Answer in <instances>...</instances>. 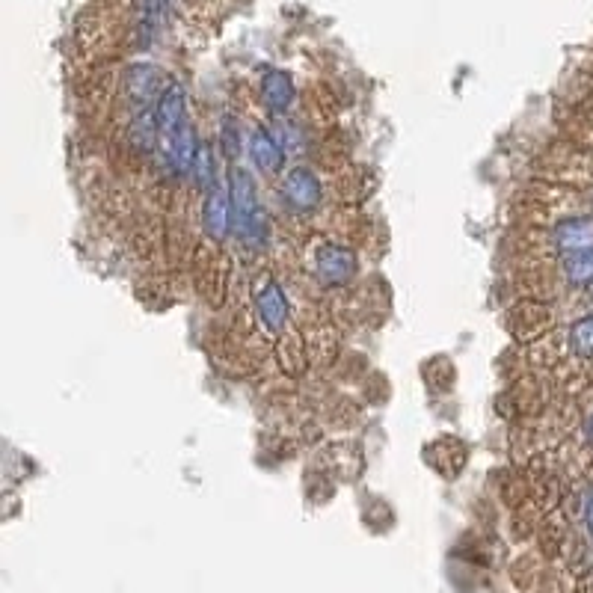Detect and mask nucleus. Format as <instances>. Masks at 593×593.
I'll use <instances>...</instances> for the list:
<instances>
[{"label": "nucleus", "instance_id": "obj_1", "mask_svg": "<svg viewBox=\"0 0 593 593\" xmlns=\"http://www.w3.org/2000/svg\"><path fill=\"white\" fill-rule=\"evenodd\" d=\"M229 196H232V220H235V235L241 238L244 247L264 250L270 238V226L264 217V208L258 202L253 172L244 167L229 170Z\"/></svg>", "mask_w": 593, "mask_h": 593}, {"label": "nucleus", "instance_id": "obj_2", "mask_svg": "<svg viewBox=\"0 0 593 593\" xmlns=\"http://www.w3.org/2000/svg\"><path fill=\"white\" fill-rule=\"evenodd\" d=\"M279 193H282V202L294 211V214H309L321 205V178L309 167H294V170L285 172L282 184H279Z\"/></svg>", "mask_w": 593, "mask_h": 593}, {"label": "nucleus", "instance_id": "obj_3", "mask_svg": "<svg viewBox=\"0 0 593 593\" xmlns=\"http://www.w3.org/2000/svg\"><path fill=\"white\" fill-rule=\"evenodd\" d=\"M255 315L258 321L270 330V333H282L288 327V315H291V303L282 291V285L276 279H261L253 291Z\"/></svg>", "mask_w": 593, "mask_h": 593}, {"label": "nucleus", "instance_id": "obj_4", "mask_svg": "<svg viewBox=\"0 0 593 593\" xmlns=\"http://www.w3.org/2000/svg\"><path fill=\"white\" fill-rule=\"evenodd\" d=\"M356 264L359 258L350 247H339V244H327L321 247L315 255V270H318V279L330 288H339L347 285L353 276H356Z\"/></svg>", "mask_w": 593, "mask_h": 593}, {"label": "nucleus", "instance_id": "obj_5", "mask_svg": "<svg viewBox=\"0 0 593 593\" xmlns=\"http://www.w3.org/2000/svg\"><path fill=\"white\" fill-rule=\"evenodd\" d=\"M202 229L214 241H226V235L235 232L229 187H214L211 193H205V202H202Z\"/></svg>", "mask_w": 593, "mask_h": 593}, {"label": "nucleus", "instance_id": "obj_6", "mask_svg": "<svg viewBox=\"0 0 593 593\" xmlns=\"http://www.w3.org/2000/svg\"><path fill=\"white\" fill-rule=\"evenodd\" d=\"M155 116H158V125H161V134L170 137L172 131H178L184 122H187V92L178 81H167L164 92L158 95L155 101Z\"/></svg>", "mask_w": 593, "mask_h": 593}, {"label": "nucleus", "instance_id": "obj_7", "mask_svg": "<svg viewBox=\"0 0 593 593\" xmlns=\"http://www.w3.org/2000/svg\"><path fill=\"white\" fill-rule=\"evenodd\" d=\"M199 137H196V128L190 122H184L178 131H172L167 137V161H170V170L175 175H190L193 164H196V155H199Z\"/></svg>", "mask_w": 593, "mask_h": 593}, {"label": "nucleus", "instance_id": "obj_8", "mask_svg": "<svg viewBox=\"0 0 593 593\" xmlns=\"http://www.w3.org/2000/svg\"><path fill=\"white\" fill-rule=\"evenodd\" d=\"M552 241L561 253L593 250V217H567L552 229Z\"/></svg>", "mask_w": 593, "mask_h": 593}, {"label": "nucleus", "instance_id": "obj_9", "mask_svg": "<svg viewBox=\"0 0 593 593\" xmlns=\"http://www.w3.org/2000/svg\"><path fill=\"white\" fill-rule=\"evenodd\" d=\"M250 161H253V167L258 172H264V175H276V172H282L285 167V149L279 146V140L270 134V131H253V137H250Z\"/></svg>", "mask_w": 593, "mask_h": 593}, {"label": "nucleus", "instance_id": "obj_10", "mask_svg": "<svg viewBox=\"0 0 593 593\" xmlns=\"http://www.w3.org/2000/svg\"><path fill=\"white\" fill-rule=\"evenodd\" d=\"M294 95L297 92H294V81H291L288 72H282V69L264 72V78H261V101H264V107L270 113H276V116L288 113V107L294 104Z\"/></svg>", "mask_w": 593, "mask_h": 593}, {"label": "nucleus", "instance_id": "obj_11", "mask_svg": "<svg viewBox=\"0 0 593 593\" xmlns=\"http://www.w3.org/2000/svg\"><path fill=\"white\" fill-rule=\"evenodd\" d=\"M164 86L167 84H164V78H161V72L155 66H134V69H128V78H125L128 98L134 104H143V110H146V104L158 101Z\"/></svg>", "mask_w": 593, "mask_h": 593}, {"label": "nucleus", "instance_id": "obj_12", "mask_svg": "<svg viewBox=\"0 0 593 593\" xmlns=\"http://www.w3.org/2000/svg\"><path fill=\"white\" fill-rule=\"evenodd\" d=\"M158 137H161L158 116H155V110L146 107L143 113L134 116V122H131V128H128V143H131L137 152L152 155V152L158 149Z\"/></svg>", "mask_w": 593, "mask_h": 593}, {"label": "nucleus", "instance_id": "obj_13", "mask_svg": "<svg viewBox=\"0 0 593 593\" xmlns=\"http://www.w3.org/2000/svg\"><path fill=\"white\" fill-rule=\"evenodd\" d=\"M561 273L570 285L576 288H591L593 285V250L582 253H567L561 258Z\"/></svg>", "mask_w": 593, "mask_h": 593}, {"label": "nucleus", "instance_id": "obj_14", "mask_svg": "<svg viewBox=\"0 0 593 593\" xmlns=\"http://www.w3.org/2000/svg\"><path fill=\"white\" fill-rule=\"evenodd\" d=\"M193 181H196V187L199 190H205V193H211L214 187H220L217 184V158H214V149L211 146H199V155H196V164H193Z\"/></svg>", "mask_w": 593, "mask_h": 593}, {"label": "nucleus", "instance_id": "obj_15", "mask_svg": "<svg viewBox=\"0 0 593 593\" xmlns=\"http://www.w3.org/2000/svg\"><path fill=\"white\" fill-rule=\"evenodd\" d=\"M167 9H170V0H143V24H140L143 42H152L161 33L167 21Z\"/></svg>", "mask_w": 593, "mask_h": 593}, {"label": "nucleus", "instance_id": "obj_16", "mask_svg": "<svg viewBox=\"0 0 593 593\" xmlns=\"http://www.w3.org/2000/svg\"><path fill=\"white\" fill-rule=\"evenodd\" d=\"M570 350L579 359H591L593 356V312L582 315L579 321H573L570 327Z\"/></svg>", "mask_w": 593, "mask_h": 593}, {"label": "nucleus", "instance_id": "obj_17", "mask_svg": "<svg viewBox=\"0 0 593 593\" xmlns=\"http://www.w3.org/2000/svg\"><path fill=\"white\" fill-rule=\"evenodd\" d=\"M273 137L279 140V146L285 149V155H300V152L306 149V134H303V128H300L297 122H288V119H285Z\"/></svg>", "mask_w": 593, "mask_h": 593}, {"label": "nucleus", "instance_id": "obj_18", "mask_svg": "<svg viewBox=\"0 0 593 593\" xmlns=\"http://www.w3.org/2000/svg\"><path fill=\"white\" fill-rule=\"evenodd\" d=\"M220 149L226 158H238L241 152V125L235 116H223V125H220Z\"/></svg>", "mask_w": 593, "mask_h": 593}, {"label": "nucleus", "instance_id": "obj_19", "mask_svg": "<svg viewBox=\"0 0 593 593\" xmlns=\"http://www.w3.org/2000/svg\"><path fill=\"white\" fill-rule=\"evenodd\" d=\"M585 528H588V534H591L593 540V493L588 496V502H585Z\"/></svg>", "mask_w": 593, "mask_h": 593}, {"label": "nucleus", "instance_id": "obj_20", "mask_svg": "<svg viewBox=\"0 0 593 593\" xmlns=\"http://www.w3.org/2000/svg\"><path fill=\"white\" fill-rule=\"evenodd\" d=\"M585 439L593 445V413L585 419Z\"/></svg>", "mask_w": 593, "mask_h": 593}, {"label": "nucleus", "instance_id": "obj_21", "mask_svg": "<svg viewBox=\"0 0 593 593\" xmlns=\"http://www.w3.org/2000/svg\"><path fill=\"white\" fill-rule=\"evenodd\" d=\"M591 294H593V285H591Z\"/></svg>", "mask_w": 593, "mask_h": 593}]
</instances>
